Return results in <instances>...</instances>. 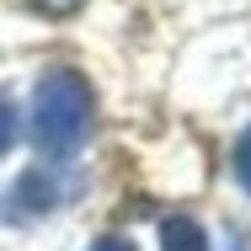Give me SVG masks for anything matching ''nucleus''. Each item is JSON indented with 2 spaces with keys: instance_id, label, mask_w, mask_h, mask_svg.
Returning a JSON list of instances; mask_svg holds the SVG:
<instances>
[{
  "instance_id": "1",
  "label": "nucleus",
  "mask_w": 251,
  "mask_h": 251,
  "mask_svg": "<svg viewBox=\"0 0 251 251\" xmlns=\"http://www.w3.org/2000/svg\"><path fill=\"white\" fill-rule=\"evenodd\" d=\"M91 134V86L75 70H49L32 91V139L43 155H75Z\"/></svg>"
},
{
  "instance_id": "2",
  "label": "nucleus",
  "mask_w": 251,
  "mask_h": 251,
  "mask_svg": "<svg viewBox=\"0 0 251 251\" xmlns=\"http://www.w3.org/2000/svg\"><path fill=\"white\" fill-rule=\"evenodd\" d=\"M53 198H59V182H53L43 166H32V171H22V176H16V187H11V214H16V219L49 214Z\"/></svg>"
},
{
  "instance_id": "3",
  "label": "nucleus",
  "mask_w": 251,
  "mask_h": 251,
  "mask_svg": "<svg viewBox=\"0 0 251 251\" xmlns=\"http://www.w3.org/2000/svg\"><path fill=\"white\" fill-rule=\"evenodd\" d=\"M160 251H208V235H203L198 219L171 214V219L160 225Z\"/></svg>"
},
{
  "instance_id": "4",
  "label": "nucleus",
  "mask_w": 251,
  "mask_h": 251,
  "mask_svg": "<svg viewBox=\"0 0 251 251\" xmlns=\"http://www.w3.org/2000/svg\"><path fill=\"white\" fill-rule=\"evenodd\" d=\"M11 145H16V107L0 97V155L11 150Z\"/></svg>"
},
{
  "instance_id": "5",
  "label": "nucleus",
  "mask_w": 251,
  "mask_h": 251,
  "mask_svg": "<svg viewBox=\"0 0 251 251\" xmlns=\"http://www.w3.org/2000/svg\"><path fill=\"white\" fill-rule=\"evenodd\" d=\"M235 176H241V187L251 193V128L241 134V145H235Z\"/></svg>"
},
{
  "instance_id": "6",
  "label": "nucleus",
  "mask_w": 251,
  "mask_h": 251,
  "mask_svg": "<svg viewBox=\"0 0 251 251\" xmlns=\"http://www.w3.org/2000/svg\"><path fill=\"white\" fill-rule=\"evenodd\" d=\"M38 11H49V16H70V11H80L86 0H32Z\"/></svg>"
},
{
  "instance_id": "7",
  "label": "nucleus",
  "mask_w": 251,
  "mask_h": 251,
  "mask_svg": "<svg viewBox=\"0 0 251 251\" xmlns=\"http://www.w3.org/2000/svg\"><path fill=\"white\" fill-rule=\"evenodd\" d=\"M91 251H134V241H123V235H101Z\"/></svg>"
}]
</instances>
